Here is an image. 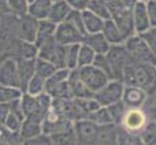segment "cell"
<instances>
[{"instance_id": "1", "label": "cell", "mask_w": 156, "mask_h": 145, "mask_svg": "<svg viewBox=\"0 0 156 145\" xmlns=\"http://www.w3.org/2000/svg\"><path fill=\"white\" fill-rule=\"evenodd\" d=\"M122 81L126 86H136L148 96H154L156 94V66L133 60L125 69Z\"/></svg>"}, {"instance_id": "2", "label": "cell", "mask_w": 156, "mask_h": 145, "mask_svg": "<svg viewBox=\"0 0 156 145\" xmlns=\"http://www.w3.org/2000/svg\"><path fill=\"white\" fill-rule=\"evenodd\" d=\"M108 62L111 66V72H112V80L122 81L123 80V71L127 67L129 63L133 62L132 55L126 49L123 44H118V45H111L108 52L105 54ZM123 82V81H122Z\"/></svg>"}, {"instance_id": "3", "label": "cell", "mask_w": 156, "mask_h": 145, "mask_svg": "<svg viewBox=\"0 0 156 145\" xmlns=\"http://www.w3.org/2000/svg\"><path fill=\"white\" fill-rule=\"evenodd\" d=\"M123 45L132 55L133 60L141 63H149L156 66V55L151 51L147 41L143 38L141 34H133L125 40Z\"/></svg>"}, {"instance_id": "4", "label": "cell", "mask_w": 156, "mask_h": 145, "mask_svg": "<svg viewBox=\"0 0 156 145\" xmlns=\"http://www.w3.org/2000/svg\"><path fill=\"white\" fill-rule=\"evenodd\" d=\"M78 75H80V80L83 82V85L93 93H96L101 88H104L108 83V81L111 80L105 72L94 67L93 65L78 69Z\"/></svg>"}, {"instance_id": "5", "label": "cell", "mask_w": 156, "mask_h": 145, "mask_svg": "<svg viewBox=\"0 0 156 145\" xmlns=\"http://www.w3.org/2000/svg\"><path fill=\"white\" fill-rule=\"evenodd\" d=\"M65 54H66V47L60 45L55 41V38L45 41L43 45L38 47V56L40 59H44L47 62L55 65L58 69H65Z\"/></svg>"}, {"instance_id": "6", "label": "cell", "mask_w": 156, "mask_h": 145, "mask_svg": "<svg viewBox=\"0 0 156 145\" xmlns=\"http://www.w3.org/2000/svg\"><path fill=\"white\" fill-rule=\"evenodd\" d=\"M73 122L69 121L66 116L59 114L56 110H54L51 105V108L43 119V134L52 136L55 133L66 132V130L73 129Z\"/></svg>"}, {"instance_id": "7", "label": "cell", "mask_w": 156, "mask_h": 145, "mask_svg": "<svg viewBox=\"0 0 156 145\" xmlns=\"http://www.w3.org/2000/svg\"><path fill=\"white\" fill-rule=\"evenodd\" d=\"M123 90L125 83L122 81L110 80L104 88H101L99 92L94 93V99L97 100V103L101 107H108L114 103L121 101L122 96H123Z\"/></svg>"}, {"instance_id": "8", "label": "cell", "mask_w": 156, "mask_h": 145, "mask_svg": "<svg viewBox=\"0 0 156 145\" xmlns=\"http://www.w3.org/2000/svg\"><path fill=\"white\" fill-rule=\"evenodd\" d=\"M55 41L60 45H73V44H82L85 34L80 32L77 27H74L69 22H62L56 25V32H55Z\"/></svg>"}, {"instance_id": "9", "label": "cell", "mask_w": 156, "mask_h": 145, "mask_svg": "<svg viewBox=\"0 0 156 145\" xmlns=\"http://www.w3.org/2000/svg\"><path fill=\"white\" fill-rule=\"evenodd\" d=\"M0 85L21 89V80L15 58L7 56L0 60Z\"/></svg>"}, {"instance_id": "10", "label": "cell", "mask_w": 156, "mask_h": 145, "mask_svg": "<svg viewBox=\"0 0 156 145\" xmlns=\"http://www.w3.org/2000/svg\"><path fill=\"white\" fill-rule=\"evenodd\" d=\"M38 29V21L29 14L18 16L16 22V37L27 43H36Z\"/></svg>"}, {"instance_id": "11", "label": "cell", "mask_w": 156, "mask_h": 145, "mask_svg": "<svg viewBox=\"0 0 156 145\" xmlns=\"http://www.w3.org/2000/svg\"><path fill=\"white\" fill-rule=\"evenodd\" d=\"M148 121V115L143 108H133V110L126 111L119 126H122L123 129L129 130L132 133H138L140 134V132L144 129V126L147 125Z\"/></svg>"}, {"instance_id": "12", "label": "cell", "mask_w": 156, "mask_h": 145, "mask_svg": "<svg viewBox=\"0 0 156 145\" xmlns=\"http://www.w3.org/2000/svg\"><path fill=\"white\" fill-rule=\"evenodd\" d=\"M148 94L140 88L136 86H126L125 85L123 96H122V101L127 107V110H133V108H143L144 104L148 100Z\"/></svg>"}, {"instance_id": "13", "label": "cell", "mask_w": 156, "mask_h": 145, "mask_svg": "<svg viewBox=\"0 0 156 145\" xmlns=\"http://www.w3.org/2000/svg\"><path fill=\"white\" fill-rule=\"evenodd\" d=\"M43 134V118L41 116H25L22 121V126L19 130V136L23 141L30 140V138L38 137Z\"/></svg>"}, {"instance_id": "14", "label": "cell", "mask_w": 156, "mask_h": 145, "mask_svg": "<svg viewBox=\"0 0 156 145\" xmlns=\"http://www.w3.org/2000/svg\"><path fill=\"white\" fill-rule=\"evenodd\" d=\"M133 23H134L136 34H143L151 29L145 3L137 2L134 4V7H133Z\"/></svg>"}, {"instance_id": "15", "label": "cell", "mask_w": 156, "mask_h": 145, "mask_svg": "<svg viewBox=\"0 0 156 145\" xmlns=\"http://www.w3.org/2000/svg\"><path fill=\"white\" fill-rule=\"evenodd\" d=\"M69 85H70V90H71V96L74 99H93L94 93L90 92L83 82L80 80L78 75V69L70 71V77H69Z\"/></svg>"}, {"instance_id": "16", "label": "cell", "mask_w": 156, "mask_h": 145, "mask_svg": "<svg viewBox=\"0 0 156 145\" xmlns=\"http://www.w3.org/2000/svg\"><path fill=\"white\" fill-rule=\"evenodd\" d=\"M89 48H92L96 55H105L110 49V43L105 40L103 33H93V34H86L83 38V43Z\"/></svg>"}, {"instance_id": "17", "label": "cell", "mask_w": 156, "mask_h": 145, "mask_svg": "<svg viewBox=\"0 0 156 145\" xmlns=\"http://www.w3.org/2000/svg\"><path fill=\"white\" fill-rule=\"evenodd\" d=\"M15 60H16V66H18L19 80H21V89L22 92H25L27 82L34 75L36 59H15Z\"/></svg>"}, {"instance_id": "18", "label": "cell", "mask_w": 156, "mask_h": 145, "mask_svg": "<svg viewBox=\"0 0 156 145\" xmlns=\"http://www.w3.org/2000/svg\"><path fill=\"white\" fill-rule=\"evenodd\" d=\"M71 8L70 5L66 3V0H60V2H55L52 3L51 5V10H49V14H48V21L54 22L55 25H59L62 22L66 21L67 15L70 14Z\"/></svg>"}, {"instance_id": "19", "label": "cell", "mask_w": 156, "mask_h": 145, "mask_svg": "<svg viewBox=\"0 0 156 145\" xmlns=\"http://www.w3.org/2000/svg\"><path fill=\"white\" fill-rule=\"evenodd\" d=\"M101 33L105 37V40L110 43V45H118V44L125 43L123 34H122V32L119 30L118 25H116L112 19H107V21L104 22V27H103Z\"/></svg>"}, {"instance_id": "20", "label": "cell", "mask_w": 156, "mask_h": 145, "mask_svg": "<svg viewBox=\"0 0 156 145\" xmlns=\"http://www.w3.org/2000/svg\"><path fill=\"white\" fill-rule=\"evenodd\" d=\"M52 5V0H34V2L29 3L27 7V14L36 18L37 21H43V19L48 18L49 10Z\"/></svg>"}, {"instance_id": "21", "label": "cell", "mask_w": 156, "mask_h": 145, "mask_svg": "<svg viewBox=\"0 0 156 145\" xmlns=\"http://www.w3.org/2000/svg\"><path fill=\"white\" fill-rule=\"evenodd\" d=\"M55 32H56V25L54 22L48 21V19H43L38 21V29H37V37H36V45L40 47L43 45L45 41L51 40L55 37Z\"/></svg>"}, {"instance_id": "22", "label": "cell", "mask_w": 156, "mask_h": 145, "mask_svg": "<svg viewBox=\"0 0 156 145\" xmlns=\"http://www.w3.org/2000/svg\"><path fill=\"white\" fill-rule=\"evenodd\" d=\"M82 21H83V27H85L86 34H93V33H101L103 27H104V19L99 18L90 12L89 10L82 11Z\"/></svg>"}, {"instance_id": "23", "label": "cell", "mask_w": 156, "mask_h": 145, "mask_svg": "<svg viewBox=\"0 0 156 145\" xmlns=\"http://www.w3.org/2000/svg\"><path fill=\"white\" fill-rule=\"evenodd\" d=\"M116 143L118 145H145L138 133H132L122 126H116Z\"/></svg>"}, {"instance_id": "24", "label": "cell", "mask_w": 156, "mask_h": 145, "mask_svg": "<svg viewBox=\"0 0 156 145\" xmlns=\"http://www.w3.org/2000/svg\"><path fill=\"white\" fill-rule=\"evenodd\" d=\"M45 92L52 97V100L73 99V96H71V90H70V85H69V80L51 86V88H48Z\"/></svg>"}, {"instance_id": "25", "label": "cell", "mask_w": 156, "mask_h": 145, "mask_svg": "<svg viewBox=\"0 0 156 145\" xmlns=\"http://www.w3.org/2000/svg\"><path fill=\"white\" fill-rule=\"evenodd\" d=\"M88 10L90 12H93L94 15H97L99 18L104 19H111V12H110V7H108L107 0H90L88 5Z\"/></svg>"}, {"instance_id": "26", "label": "cell", "mask_w": 156, "mask_h": 145, "mask_svg": "<svg viewBox=\"0 0 156 145\" xmlns=\"http://www.w3.org/2000/svg\"><path fill=\"white\" fill-rule=\"evenodd\" d=\"M22 94L23 92L19 88L0 85V104H10L12 101H16L22 97Z\"/></svg>"}, {"instance_id": "27", "label": "cell", "mask_w": 156, "mask_h": 145, "mask_svg": "<svg viewBox=\"0 0 156 145\" xmlns=\"http://www.w3.org/2000/svg\"><path fill=\"white\" fill-rule=\"evenodd\" d=\"M89 121H92L93 123L99 125V126H105V125H114L112 118L110 115V111L107 107H100L99 110H96L94 112L89 114L88 118Z\"/></svg>"}, {"instance_id": "28", "label": "cell", "mask_w": 156, "mask_h": 145, "mask_svg": "<svg viewBox=\"0 0 156 145\" xmlns=\"http://www.w3.org/2000/svg\"><path fill=\"white\" fill-rule=\"evenodd\" d=\"M49 138H51L52 145H76L77 143L74 129L60 132V133H55V134L49 136Z\"/></svg>"}, {"instance_id": "29", "label": "cell", "mask_w": 156, "mask_h": 145, "mask_svg": "<svg viewBox=\"0 0 156 145\" xmlns=\"http://www.w3.org/2000/svg\"><path fill=\"white\" fill-rule=\"evenodd\" d=\"M56 70H58V67L55 65H52V63L47 62V60H44V59H40V58H37V59H36L34 74H37L38 77L47 80V78L51 77V75L54 74Z\"/></svg>"}, {"instance_id": "30", "label": "cell", "mask_w": 156, "mask_h": 145, "mask_svg": "<svg viewBox=\"0 0 156 145\" xmlns=\"http://www.w3.org/2000/svg\"><path fill=\"white\" fill-rule=\"evenodd\" d=\"M23 140L19 133H12L4 126L0 125V145H22Z\"/></svg>"}, {"instance_id": "31", "label": "cell", "mask_w": 156, "mask_h": 145, "mask_svg": "<svg viewBox=\"0 0 156 145\" xmlns=\"http://www.w3.org/2000/svg\"><path fill=\"white\" fill-rule=\"evenodd\" d=\"M81 44H73V45L66 47L65 54V65L69 70H76L78 69V52H80Z\"/></svg>"}, {"instance_id": "32", "label": "cell", "mask_w": 156, "mask_h": 145, "mask_svg": "<svg viewBox=\"0 0 156 145\" xmlns=\"http://www.w3.org/2000/svg\"><path fill=\"white\" fill-rule=\"evenodd\" d=\"M44 92H45V80L38 77L37 74H34L32 77V80L27 82L23 93L32 94V96H38V94L44 93Z\"/></svg>"}, {"instance_id": "33", "label": "cell", "mask_w": 156, "mask_h": 145, "mask_svg": "<svg viewBox=\"0 0 156 145\" xmlns=\"http://www.w3.org/2000/svg\"><path fill=\"white\" fill-rule=\"evenodd\" d=\"M94 56H96V54L93 49L89 48L86 44H81L80 52H78V69L93 65Z\"/></svg>"}, {"instance_id": "34", "label": "cell", "mask_w": 156, "mask_h": 145, "mask_svg": "<svg viewBox=\"0 0 156 145\" xmlns=\"http://www.w3.org/2000/svg\"><path fill=\"white\" fill-rule=\"evenodd\" d=\"M140 137L145 145H156V122L149 119L144 129L140 132Z\"/></svg>"}, {"instance_id": "35", "label": "cell", "mask_w": 156, "mask_h": 145, "mask_svg": "<svg viewBox=\"0 0 156 145\" xmlns=\"http://www.w3.org/2000/svg\"><path fill=\"white\" fill-rule=\"evenodd\" d=\"M107 108H108V111H110V115H111V118H112L114 125L119 126L125 116V114H126V111H127V107L121 100V101H118V103H114V104L108 105Z\"/></svg>"}, {"instance_id": "36", "label": "cell", "mask_w": 156, "mask_h": 145, "mask_svg": "<svg viewBox=\"0 0 156 145\" xmlns=\"http://www.w3.org/2000/svg\"><path fill=\"white\" fill-rule=\"evenodd\" d=\"M8 5H10V10L12 15L22 16L25 14H27L29 3H27V0H8Z\"/></svg>"}, {"instance_id": "37", "label": "cell", "mask_w": 156, "mask_h": 145, "mask_svg": "<svg viewBox=\"0 0 156 145\" xmlns=\"http://www.w3.org/2000/svg\"><path fill=\"white\" fill-rule=\"evenodd\" d=\"M22 121H23V118H21L19 115H16V114H14V112H11L10 111L8 116L5 118V121H4V126L7 127L10 132L19 133L21 126H22Z\"/></svg>"}, {"instance_id": "38", "label": "cell", "mask_w": 156, "mask_h": 145, "mask_svg": "<svg viewBox=\"0 0 156 145\" xmlns=\"http://www.w3.org/2000/svg\"><path fill=\"white\" fill-rule=\"evenodd\" d=\"M66 22L71 23L74 27H77L82 34L86 36V32H85V27H83V21H82V12L81 11H76V10H71L70 14L67 15L66 18Z\"/></svg>"}, {"instance_id": "39", "label": "cell", "mask_w": 156, "mask_h": 145, "mask_svg": "<svg viewBox=\"0 0 156 145\" xmlns=\"http://www.w3.org/2000/svg\"><path fill=\"white\" fill-rule=\"evenodd\" d=\"M93 66L94 67H97L99 70H101L103 72H105V74L112 80L111 66H110V62H108V59H107L105 55H96V56H94V60H93Z\"/></svg>"}, {"instance_id": "40", "label": "cell", "mask_w": 156, "mask_h": 145, "mask_svg": "<svg viewBox=\"0 0 156 145\" xmlns=\"http://www.w3.org/2000/svg\"><path fill=\"white\" fill-rule=\"evenodd\" d=\"M23 144L25 145H52L51 138H49V136H47V134H40L38 137L26 140V141H23Z\"/></svg>"}, {"instance_id": "41", "label": "cell", "mask_w": 156, "mask_h": 145, "mask_svg": "<svg viewBox=\"0 0 156 145\" xmlns=\"http://www.w3.org/2000/svg\"><path fill=\"white\" fill-rule=\"evenodd\" d=\"M90 0H66L69 5H70L71 10H76V11H85L88 10V5Z\"/></svg>"}, {"instance_id": "42", "label": "cell", "mask_w": 156, "mask_h": 145, "mask_svg": "<svg viewBox=\"0 0 156 145\" xmlns=\"http://www.w3.org/2000/svg\"><path fill=\"white\" fill-rule=\"evenodd\" d=\"M147 12H148L151 27H155L156 26V0L147 3Z\"/></svg>"}, {"instance_id": "43", "label": "cell", "mask_w": 156, "mask_h": 145, "mask_svg": "<svg viewBox=\"0 0 156 145\" xmlns=\"http://www.w3.org/2000/svg\"><path fill=\"white\" fill-rule=\"evenodd\" d=\"M14 40V38H12ZM12 40H8L7 37V32H5V27L0 26V51H7L8 45L11 44Z\"/></svg>"}, {"instance_id": "44", "label": "cell", "mask_w": 156, "mask_h": 145, "mask_svg": "<svg viewBox=\"0 0 156 145\" xmlns=\"http://www.w3.org/2000/svg\"><path fill=\"white\" fill-rule=\"evenodd\" d=\"M143 38L147 41V44L149 45V48H151V51L154 52V54L156 55V37L154 34H151L149 32H145V33H143Z\"/></svg>"}, {"instance_id": "45", "label": "cell", "mask_w": 156, "mask_h": 145, "mask_svg": "<svg viewBox=\"0 0 156 145\" xmlns=\"http://www.w3.org/2000/svg\"><path fill=\"white\" fill-rule=\"evenodd\" d=\"M10 114V105L8 104H0V125H4L5 118Z\"/></svg>"}, {"instance_id": "46", "label": "cell", "mask_w": 156, "mask_h": 145, "mask_svg": "<svg viewBox=\"0 0 156 145\" xmlns=\"http://www.w3.org/2000/svg\"><path fill=\"white\" fill-rule=\"evenodd\" d=\"M4 15H12L8 5V0H0V16Z\"/></svg>"}, {"instance_id": "47", "label": "cell", "mask_w": 156, "mask_h": 145, "mask_svg": "<svg viewBox=\"0 0 156 145\" xmlns=\"http://www.w3.org/2000/svg\"><path fill=\"white\" fill-rule=\"evenodd\" d=\"M148 32H149V33H151V34H154V36H155V37H156V26H155V27H151V29H149V30H148Z\"/></svg>"}, {"instance_id": "48", "label": "cell", "mask_w": 156, "mask_h": 145, "mask_svg": "<svg viewBox=\"0 0 156 145\" xmlns=\"http://www.w3.org/2000/svg\"><path fill=\"white\" fill-rule=\"evenodd\" d=\"M137 2H143V3H145V4H147V3L152 2V0H137Z\"/></svg>"}, {"instance_id": "49", "label": "cell", "mask_w": 156, "mask_h": 145, "mask_svg": "<svg viewBox=\"0 0 156 145\" xmlns=\"http://www.w3.org/2000/svg\"><path fill=\"white\" fill-rule=\"evenodd\" d=\"M32 2H34V0H27V3H32Z\"/></svg>"}, {"instance_id": "50", "label": "cell", "mask_w": 156, "mask_h": 145, "mask_svg": "<svg viewBox=\"0 0 156 145\" xmlns=\"http://www.w3.org/2000/svg\"><path fill=\"white\" fill-rule=\"evenodd\" d=\"M55 2H60V0H52V3H55Z\"/></svg>"}, {"instance_id": "51", "label": "cell", "mask_w": 156, "mask_h": 145, "mask_svg": "<svg viewBox=\"0 0 156 145\" xmlns=\"http://www.w3.org/2000/svg\"><path fill=\"white\" fill-rule=\"evenodd\" d=\"M22 145H25V144H22Z\"/></svg>"}, {"instance_id": "52", "label": "cell", "mask_w": 156, "mask_h": 145, "mask_svg": "<svg viewBox=\"0 0 156 145\" xmlns=\"http://www.w3.org/2000/svg\"><path fill=\"white\" fill-rule=\"evenodd\" d=\"M155 122H156V121H155Z\"/></svg>"}]
</instances>
